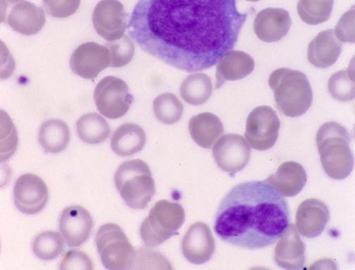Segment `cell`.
<instances>
[{
  "label": "cell",
  "instance_id": "obj_32",
  "mask_svg": "<svg viewBox=\"0 0 355 270\" xmlns=\"http://www.w3.org/2000/svg\"><path fill=\"white\" fill-rule=\"evenodd\" d=\"M110 55V67L119 68L127 65L135 54V47L128 36L106 43Z\"/></svg>",
  "mask_w": 355,
  "mask_h": 270
},
{
  "label": "cell",
  "instance_id": "obj_5",
  "mask_svg": "<svg viewBox=\"0 0 355 270\" xmlns=\"http://www.w3.org/2000/svg\"><path fill=\"white\" fill-rule=\"evenodd\" d=\"M114 180L121 198L132 209L147 208L155 194V179L148 164L141 160L121 164Z\"/></svg>",
  "mask_w": 355,
  "mask_h": 270
},
{
  "label": "cell",
  "instance_id": "obj_19",
  "mask_svg": "<svg viewBox=\"0 0 355 270\" xmlns=\"http://www.w3.org/2000/svg\"><path fill=\"white\" fill-rule=\"evenodd\" d=\"M277 264L286 269H301L305 262V246L294 224L288 225L275 248Z\"/></svg>",
  "mask_w": 355,
  "mask_h": 270
},
{
  "label": "cell",
  "instance_id": "obj_34",
  "mask_svg": "<svg viewBox=\"0 0 355 270\" xmlns=\"http://www.w3.org/2000/svg\"><path fill=\"white\" fill-rule=\"evenodd\" d=\"M44 9L49 15L58 19L71 17L76 12L80 0H42Z\"/></svg>",
  "mask_w": 355,
  "mask_h": 270
},
{
  "label": "cell",
  "instance_id": "obj_16",
  "mask_svg": "<svg viewBox=\"0 0 355 270\" xmlns=\"http://www.w3.org/2000/svg\"><path fill=\"white\" fill-rule=\"evenodd\" d=\"M296 228L303 237L313 239L320 236L330 219L327 205L322 201L309 199L303 201L296 213Z\"/></svg>",
  "mask_w": 355,
  "mask_h": 270
},
{
  "label": "cell",
  "instance_id": "obj_18",
  "mask_svg": "<svg viewBox=\"0 0 355 270\" xmlns=\"http://www.w3.org/2000/svg\"><path fill=\"white\" fill-rule=\"evenodd\" d=\"M289 12L282 8H266L260 11L254 22V31L259 40L275 42L284 37L291 28Z\"/></svg>",
  "mask_w": 355,
  "mask_h": 270
},
{
  "label": "cell",
  "instance_id": "obj_2",
  "mask_svg": "<svg viewBox=\"0 0 355 270\" xmlns=\"http://www.w3.org/2000/svg\"><path fill=\"white\" fill-rule=\"evenodd\" d=\"M286 200L268 183H241L230 191L214 217V230L234 246L260 250L275 244L289 223Z\"/></svg>",
  "mask_w": 355,
  "mask_h": 270
},
{
  "label": "cell",
  "instance_id": "obj_15",
  "mask_svg": "<svg viewBox=\"0 0 355 270\" xmlns=\"http://www.w3.org/2000/svg\"><path fill=\"white\" fill-rule=\"evenodd\" d=\"M93 228L91 214L81 206L69 207L61 214L60 232L70 247H79L85 243Z\"/></svg>",
  "mask_w": 355,
  "mask_h": 270
},
{
  "label": "cell",
  "instance_id": "obj_25",
  "mask_svg": "<svg viewBox=\"0 0 355 270\" xmlns=\"http://www.w3.org/2000/svg\"><path fill=\"white\" fill-rule=\"evenodd\" d=\"M69 142L70 130L64 121L51 119L42 124L39 131V142L44 152L60 153L65 150Z\"/></svg>",
  "mask_w": 355,
  "mask_h": 270
},
{
  "label": "cell",
  "instance_id": "obj_13",
  "mask_svg": "<svg viewBox=\"0 0 355 270\" xmlns=\"http://www.w3.org/2000/svg\"><path fill=\"white\" fill-rule=\"evenodd\" d=\"M49 189L43 180L37 175L21 176L14 187V200L17 209L26 214H35L46 206Z\"/></svg>",
  "mask_w": 355,
  "mask_h": 270
},
{
  "label": "cell",
  "instance_id": "obj_23",
  "mask_svg": "<svg viewBox=\"0 0 355 270\" xmlns=\"http://www.w3.org/2000/svg\"><path fill=\"white\" fill-rule=\"evenodd\" d=\"M189 128L193 141L206 149H211L217 140L225 133L223 124L217 116L210 112L193 117Z\"/></svg>",
  "mask_w": 355,
  "mask_h": 270
},
{
  "label": "cell",
  "instance_id": "obj_11",
  "mask_svg": "<svg viewBox=\"0 0 355 270\" xmlns=\"http://www.w3.org/2000/svg\"><path fill=\"white\" fill-rule=\"evenodd\" d=\"M251 149L245 140L239 134L229 133L222 137L213 149V156L218 167L234 174L248 164Z\"/></svg>",
  "mask_w": 355,
  "mask_h": 270
},
{
  "label": "cell",
  "instance_id": "obj_6",
  "mask_svg": "<svg viewBox=\"0 0 355 270\" xmlns=\"http://www.w3.org/2000/svg\"><path fill=\"white\" fill-rule=\"evenodd\" d=\"M185 219V210L180 203L159 201L141 224V239L148 247L157 246L172 237Z\"/></svg>",
  "mask_w": 355,
  "mask_h": 270
},
{
  "label": "cell",
  "instance_id": "obj_14",
  "mask_svg": "<svg viewBox=\"0 0 355 270\" xmlns=\"http://www.w3.org/2000/svg\"><path fill=\"white\" fill-rule=\"evenodd\" d=\"M124 7L119 0H102L93 13V23L96 32L110 42L120 39L127 28Z\"/></svg>",
  "mask_w": 355,
  "mask_h": 270
},
{
  "label": "cell",
  "instance_id": "obj_31",
  "mask_svg": "<svg viewBox=\"0 0 355 270\" xmlns=\"http://www.w3.org/2000/svg\"><path fill=\"white\" fill-rule=\"evenodd\" d=\"M329 91L331 96L342 102L351 101L355 96L354 74L342 70L333 74L329 80Z\"/></svg>",
  "mask_w": 355,
  "mask_h": 270
},
{
  "label": "cell",
  "instance_id": "obj_28",
  "mask_svg": "<svg viewBox=\"0 0 355 270\" xmlns=\"http://www.w3.org/2000/svg\"><path fill=\"white\" fill-rule=\"evenodd\" d=\"M334 4V0H299L297 10L302 22L318 25L330 19Z\"/></svg>",
  "mask_w": 355,
  "mask_h": 270
},
{
  "label": "cell",
  "instance_id": "obj_33",
  "mask_svg": "<svg viewBox=\"0 0 355 270\" xmlns=\"http://www.w3.org/2000/svg\"><path fill=\"white\" fill-rule=\"evenodd\" d=\"M1 119V162L6 161L15 153L18 145L16 128L10 117L2 111Z\"/></svg>",
  "mask_w": 355,
  "mask_h": 270
},
{
  "label": "cell",
  "instance_id": "obj_1",
  "mask_svg": "<svg viewBox=\"0 0 355 270\" xmlns=\"http://www.w3.org/2000/svg\"><path fill=\"white\" fill-rule=\"evenodd\" d=\"M247 17L236 0H139L128 31L145 53L195 72L210 69L234 49Z\"/></svg>",
  "mask_w": 355,
  "mask_h": 270
},
{
  "label": "cell",
  "instance_id": "obj_36",
  "mask_svg": "<svg viewBox=\"0 0 355 270\" xmlns=\"http://www.w3.org/2000/svg\"><path fill=\"white\" fill-rule=\"evenodd\" d=\"M335 33L340 41L354 43V7L341 17L336 27Z\"/></svg>",
  "mask_w": 355,
  "mask_h": 270
},
{
  "label": "cell",
  "instance_id": "obj_21",
  "mask_svg": "<svg viewBox=\"0 0 355 270\" xmlns=\"http://www.w3.org/2000/svg\"><path fill=\"white\" fill-rule=\"evenodd\" d=\"M307 175L304 167L296 162L283 163L275 174L265 180L279 194L286 197H294L304 189Z\"/></svg>",
  "mask_w": 355,
  "mask_h": 270
},
{
  "label": "cell",
  "instance_id": "obj_35",
  "mask_svg": "<svg viewBox=\"0 0 355 270\" xmlns=\"http://www.w3.org/2000/svg\"><path fill=\"white\" fill-rule=\"evenodd\" d=\"M61 269H93V262L88 255L78 250H71L63 257Z\"/></svg>",
  "mask_w": 355,
  "mask_h": 270
},
{
  "label": "cell",
  "instance_id": "obj_3",
  "mask_svg": "<svg viewBox=\"0 0 355 270\" xmlns=\"http://www.w3.org/2000/svg\"><path fill=\"white\" fill-rule=\"evenodd\" d=\"M317 145L326 174L336 180L346 178L354 168V156L349 147L350 136L340 124H323L317 133Z\"/></svg>",
  "mask_w": 355,
  "mask_h": 270
},
{
  "label": "cell",
  "instance_id": "obj_4",
  "mask_svg": "<svg viewBox=\"0 0 355 270\" xmlns=\"http://www.w3.org/2000/svg\"><path fill=\"white\" fill-rule=\"evenodd\" d=\"M269 84L278 110L286 117L302 116L313 104L312 87L306 76L300 71L278 69L270 75Z\"/></svg>",
  "mask_w": 355,
  "mask_h": 270
},
{
  "label": "cell",
  "instance_id": "obj_10",
  "mask_svg": "<svg viewBox=\"0 0 355 270\" xmlns=\"http://www.w3.org/2000/svg\"><path fill=\"white\" fill-rule=\"evenodd\" d=\"M1 22L25 35L40 32L46 23L43 10L27 0H1Z\"/></svg>",
  "mask_w": 355,
  "mask_h": 270
},
{
  "label": "cell",
  "instance_id": "obj_12",
  "mask_svg": "<svg viewBox=\"0 0 355 270\" xmlns=\"http://www.w3.org/2000/svg\"><path fill=\"white\" fill-rule=\"evenodd\" d=\"M110 66L107 47L95 42H85L76 49L70 58L72 71L85 79H94Z\"/></svg>",
  "mask_w": 355,
  "mask_h": 270
},
{
  "label": "cell",
  "instance_id": "obj_7",
  "mask_svg": "<svg viewBox=\"0 0 355 270\" xmlns=\"http://www.w3.org/2000/svg\"><path fill=\"white\" fill-rule=\"evenodd\" d=\"M96 246L101 261L107 269H133L137 258V251L119 225H103L96 234Z\"/></svg>",
  "mask_w": 355,
  "mask_h": 270
},
{
  "label": "cell",
  "instance_id": "obj_9",
  "mask_svg": "<svg viewBox=\"0 0 355 270\" xmlns=\"http://www.w3.org/2000/svg\"><path fill=\"white\" fill-rule=\"evenodd\" d=\"M94 100L98 111L103 116L116 119L128 112L133 102V97L124 81L109 76L97 85Z\"/></svg>",
  "mask_w": 355,
  "mask_h": 270
},
{
  "label": "cell",
  "instance_id": "obj_37",
  "mask_svg": "<svg viewBox=\"0 0 355 270\" xmlns=\"http://www.w3.org/2000/svg\"><path fill=\"white\" fill-rule=\"evenodd\" d=\"M247 1H249V2H258V1H259V0H247Z\"/></svg>",
  "mask_w": 355,
  "mask_h": 270
},
{
  "label": "cell",
  "instance_id": "obj_29",
  "mask_svg": "<svg viewBox=\"0 0 355 270\" xmlns=\"http://www.w3.org/2000/svg\"><path fill=\"white\" fill-rule=\"evenodd\" d=\"M153 110L159 121L165 124H173L181 119L184 106L174 94L166 93L154 100Z\"/></svg>",
  "mask_w": 355,
  "mask_h": 270
},
{
  "label": "cell",
  "instance_id": "obj_20",
  "mask_svg": "<svg viewBox=\"0 0 355 270\" xmlns=\"http://www.w3.org/2000/svg\"><path fill=\"white\" fill-rule=\"evenodd\" d=\"M343 49L341 42L333 29L320 33L311 41L308 47L307 59L318 68H328L334 65L340 57Z\"/></svg>",
  "mask_w": 355,
  "mask_h": 270
},
{
  "label": "cell",
  "instance_id": "obj_8",
  "mask_svg": "<svg viewBox=\"0 0 355 270\" xmlns=\"http://www.w3.org/2000/svg\"><path fill=\"white\" fill-rule=\"evenodd\" d=\"M281 122L275 110L269 106H259L249 115L245 136L254 150L268 151L276 144Z\"/></svg>",
  "mask_w": 355,
  "mask_h": 270
},
{
  "label": "cell",
  "instance_id": "obj_24",
  "mask_svg": "<svg viewBox=\"0 0 355 270\" xmlns=\"http://www.w3.org/2000/svg\"><path fill=\"white\" fill-rule=\"evenodd\" d=\"M146 142L142 127L136 124H124L114 133L111 147L118 155L127 157L141 152Z\"/></svg>",
  "mask_w": 355,
  "mask_h": 270
},
{
  "label": "cell",
  "instance_id": "obj_30",
  "mask_svg": "<svg viewBox=\"0 0 355 270\" xmlns=\"http://www.w3.org/2000/svg\"><path fill=\"white\" fill-rule=\"evenodd\" d=\"M64 242L58 233L48 231L40 234L33 244L34 254L43 260L58 258L63 251Z\"/></svg>",
  "mask_w": 355,
  "mask_h": 270
},
{
  "label": "cell",
  "instance_id": "obj_26",
  "mask_svg": "<svg viewBox=\"0 0 355 270\" xmlns=\"http://www.w3.org/2000/svg\"><path fill=\"white\" fill-rule=\"evenodd\" d=\"M76 128L80 140L89 144L104 142L110 133L108 122L97 113H88L82 116L76 123Z\"/></svg>",
  "mask_w": 355,
  "mask_h": 270
},
{
  "label": "cell",
  "instance_id": "obj_17",
  "mask_svg": "<svg viewBox=\"0 0 355 270\" xmlns=\"http://www.w3.org/2000/svg\"><path fill=\"white\" fill-rule=\"evenodd\" d=\"M215 241L207 224L196 222L183 239L182 248L184 257L191 263L208 262L215 251Z\"/></svg>",
  "mask_w": 355,
  "mask_h": 270
},
{
  "label": "cell",
  "instance_id": "obj_22",
  "mask_svg": "<svg viewBox=\"0 0 355 270\" xmlns=\"http://www.w3.org/2000/svg\"><path fill=\"white\" fill-rule=\"evenodd\" d=\"M253 58L243 51H230L218 62L216 70V89L227 81H235L249 76L254 70Z\"/></svg>",
  "mask_w": 355,
  "mask_h": 270
},
{
  "label": "cell",
  "instance_id": "obj_27",
  "mask_svg": "<svg viewBox=\"0 0 355 270\" xmlns=\"http://www.w3.org/2000/svg\"><path fill=\"white\" fill-rule=\"evenodd\" d=\"M182 98L192 106H201L207 102L212 95V83L205 74L189 75L180 87Z\"/></svg>",
  "mask_w": 355,
  "mask_h": 270
}]
</instances>
